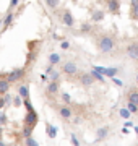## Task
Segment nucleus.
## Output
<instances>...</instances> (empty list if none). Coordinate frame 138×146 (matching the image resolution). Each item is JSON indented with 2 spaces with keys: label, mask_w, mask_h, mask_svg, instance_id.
<instances>
[{
  "label": "nucleus",
  "mask_w": 138,
  "mask_h": 146,
  "mask_svg": "<svg viewBox=\"0 0 138 146\" xmlns=\"http://www.w3.org/2000/svg\"><path fill=\"white\" fill-rule=\"evenodd\" d=\"M7 75H0V98L3 96V94L8 93V89H10V83L7 81L5 78Z\"/></svg>",
  "instance_id": "6e6552de"
},
{
  "label": "nucleus",
  "mask_w": 138,
  "mask_h": 146,
  "mask_svg": "<svg viewBox=\"0 0 138 146\" xmlns=\"http://www.w3.org/2000/svg\"><path fill=\"white\" fill-rule=\"evenodd\" d=\"M5 107V101H3V98H0V110Z\"/></svg>",
  "instance_id": "58836bf2"
},
{
  "label": "nucleus",
  "mask_w": 138,
  "mask_h": 146,
  "mask_svg": "<svg viewBox=\"0 0 138 146\" xmlns=\"http://www.w3.org/2000/svg\"><path fill=\"white\" fill-rule=\"evenodd\" d=\"M60 60H62V58H60V55H58V54H55V52L49 55V65H52V67L58 65V63H60Z\"/></svg>",
  "instance_id": "dca6fc26"
},
{
  "label": "nucleus",
  "mask_w": 138,
  "mask_h": 146,
  "mask_svg": "<svg viewBox=\"0 0 138 146\" xmlns=\"http://www.w3.org/2000/svg\"><path fill=\"white\" fill-rule=\"evenodd\" d=\"M127 109L130 114H138V106L137 104H132V102H127Z\"/></svg>",
  "instance_id": "5701e85b"
},
{
  "label": "nucleus",
  "mask_w": 138,
  "mask_h": 146,
  "mask_svg": "<svg viewBox=\"0 0 138 146\" xmlns=\"http://www.w3.org/2000/svg\"><path fill=\"white\" fill-rule=\"evenodd\" d=\"M58 115H60L64 120H70V119H72V115H73V112H72V107H68L67 104L60 106V107H58Z\"/></svg>",
  "instance_id": "39448f33"
},
{
  "label": "nucleus",
  "mask_w": 138,
  "mask_h": 146,
  "mask_svg": "<svg viewBox=\"0 0 138 146\" xmlns=\"http://www.w3.org/2000/svg\"><path fill=\"white\" fill-rule=\"evenodd\" d=\"M70 140H72V145H73V146H80V141H78V138H76V135H75V133H72V135H70Z\"/></svg>",
  "instance_id": "473e14b6"
},
{
  "label": "nucleus",
  "mask_w": 138,
  "mask_h": 146,
  "mask_svg": "<svg viewBox=\"0 0 138 146\" xmlns=\"http://www.w3.org/2000/svg\"><path fill=\"white\" fill-rule=\"evenodd\" d=\"M119 115L122 117V119H125V120H130V112H128V109L127 107H120V110H119Z\"/></svg>",
  "instance_id": "412c9836"
},
{
  "label": "nucleus",
  "mask_w": 138,
  "mask_h": 146,
  "mask_svg": "<svg viewBox=\"0 0 138 146\" xmlns=\"http://www.w3.org/2000/svg\"><path fill=\"white\" fill-rule=\"evenodd\" d=\"M93 70H96L98 73H101L102 76H104V72H106V68H104V67H99V65H94V67H93Z\"/></svg>",
  "instance_id": "f704fd0d"
},
{
  "label": "nucleus",
  "mask_w": 138,
  "mask_h": 146,
  "mask_svg": "<svg viewBox=\"0 0 138 146\" xmlns=\"http://www.w3.org/2000/svg\"><path fill=\"white\" fill-rule=\"evenodd\" d=\"M25 143H26V146H39V143H37L33 136H29V138H26L25 140Z\"/></svg>",
  "instance_id": "393cba45"
},
{
  "label": "nucleus",
  "mask_w": 138,
  "mask_h": 146,
  "mask_svg": "<svg viewBox=\"0 0 138 146\" xmlns=\"http://www.w3.org/2000/svg\"><path fill=\"white\" fill-rule=\"evenodd\" d=\"M37 120H39V117H37V112L36 110H31V112H28L26 114V117H25V125H28V127H36V123H37Z\"/></svg>",
  "instance_id": "20e7f679"
},
{
  "label": "nucleus",
  "mask_w": 138,
  "mask_h": 146,
  "mask_svg": "<svg viewBox=\"0 0 138 146\" xmlns=\"http://www.w3.org/2000/svg\"><path fill=\"white\" fill-rule=\"evenodd\" d=\"M44 2H46V5L49 8H57V5H58V0H44Z\"/></svg>",
  "instance_id": "bb28decb"
},
{
  "label": "nucleus",
  "mask_w": 138,
  "mask_h": 146,
  "mask_svg": "<svg viewBox=\"0 0 138 146\" xmlns=\"http://www.w3.org/2000/svg\"><path fill=\"white\" fill-rule=\"evenodd\" d=\"M60 47H62V49H68V47H70V42H68V41H64L62 44H60Z\"/></svg>",
  "instance_id": "e433bc0d"
},
{
  "label": "nucleus",
  "mask_w": 138,
  "mask_h": 146,
  "mask_svg": "<svg viewBox=\"0 0 138 146\" xmlns=\"http://www.w3.org/2000/svg\"><path fill=\"white\" fill-rule=\"evenodd\" d=\"M119 72H120V68H119V67H109V68H106V72H104V76L114 78V76H115Z\"/></svg>",
  "instance_id": "4468645a"
},
{
  "label": "nucleus",
  "mask_w": 138,
  "mask_h": 146,
  "mask_svg": "<svg viewBox=\"0 0 138 146\" xmlns=\"http://www.w3.org/2000/svg\"><path fill=\"white\" fill-rule=\"evenodd\" d=\"M90 75L93 76V80H94V81H101V83H104V78H106V76H102L101 73H98L96 70H91Z\"/></svg>",
  "instance_id": "aec40b11"
},
{
  "label": "nucleus",
  "mask_w": 138,
  "mask_h": 146,
  "mask_svg": "<svg viewBox=\"0 0 138 146\" xmlns=\"http://www.w3.org/2000/svg\"><path fill=\"white\" fill-rule=\"evenodd\" d=\"M123 127H125V128H132V127H135V125H133V122H132V120H127V122L123 123Z\"/></svg>",
  "instance_id": "c9c22d12"
},
{
  "label": "nucleus",
  "mask_w": 138,
  "mask_h": 146,
  "mask_svg": "<svg viewBox=\"0 0 138 146\" xmlns=\"http://www.w3.org/2000/svg\"><path fill=\"white\" fill-rule=\"evenodd\" d=\"M62 72H64L65 75H68V76H73V75L78 73V65L75 62H65L64 67H62Z\"/></svg>",
  "instance_id": "7ed1b4c3"
},
{
  "label": "nucleus",
  "mask_w": 138,
  "mask_h": 146,
  "mask_svg": "<svg viewBox=\"0 0 138 146\" xmlns=\"http://www.w3.org/2000/svg\"><path fill=\"white\" fill-rule=\"evenodd\" d=\"M5 123H7V114L0 110V127H3Z\"/></svg>",
  "instance_id": "7c9ffc66"
},
{
  "label": "nucleus",
  "mask_w": 138,
  "mask_h": 146,
  "mask_svg": "<svg viewBox=\"0 0 138 146\" xmlns=\"http://www.w3.org/2000/svg\"><path fill=\"white\" fill-rule=\"evenodd\" d=\"M23 106L26 107V110H28V112H31V110H34V107H33V104H31V101H29V98H28V99H23Z\"/></svg>",
  "instance_id": "b1692460"
},
{
  "label": "nucleus",
  "mask_w": 138,
  "mask_h": 146,
  "mask_svg": "<svg viewBox=\"0 0 138 146\" xmlns=\"http://www.w3.org/2000/svg\"><path fill=\"white\" fill-rule=\"evenodd\" d=\"M0 146H7V145H5V143H3L2 140H0Z\"/></svg>",
  "instance_id": "a19ab883"
},
{
  "label": "nucleus",
  "mask_w": 138,
  "mask_h": 146,
  "mask_svg": "<svg viewBox=\"0 0 138 146\" xmlns=\"http://www.w3.org/2000/svg\"><path fill=\"white\" fill-rule=\"evenodd\" d=\"M23 76H25V68H15L13 72H10L8 75H7L5 78L10 84H13V83H16V81L23 80Z\"/></svg>",
  "instance_id": "f03ea898"
},
{
  "label": "nucleus",
  "mask_w": 138,
  "mask_h": 146,
  "mask_svg": "<svg viewBox=\"0 0 138 146\" xmlns=\"http://www.w3.org/2000/svg\"><path fill=\"white\" fill-rule=\"evenodd\" d=\"M8 146H16V145H8Z\"/></svg>",
  "instance_id": "37998d69"
},
{
  "label": "nucleus",
  "mask_w": 138,
  "mask_h": 146,
  "mask_svg": "<svg viewBox=\"0 0 138 146\" xmlns=\"http://www.w3.org/2000/svg\"><path fill=\"white\" fill-rule=\"evenodd\" d=\"M2 98H3V101H5V106H7V107H8V106L11 104V101H13V99H11V94H8V93L3 94Z\"/></svg>",
  "instance_id": "c756f323"
},
{
  "label": "nucleus",
  "mask_w": 138,
  "mask_h": 146,
  "mask_svg": "<svg viewBox=\"0 0 138 146\" xmlns=\"http://www.w3.org/2000/svg\"><path fill=\"white\" fill-rule=\"evenodd\" d=\"M60 89V81H49L47 83V88H46V93L49 96H55Z\"/></svg>",
  "instance_id": "423d86ee"
},
{
  "label": "nucleus",
  "mask_w": 138,
  "mask_h": 146,
  "mask_svg": "<svg viewBox=\"0 0 138 146\" xmlns=\"http://www.w3.org/2000/svg\"><path fill=\"white\" fill-rule=\"evenodd\" d=\"M107 136H109V127H101V128H98V131H96V140L98 141L106 140Z\"/></svg>",
  "instance_id": "9b49d317"
},
{
  "label": "nucleus",
  "mask_w": 138,
  "mask_h": 146,
  "mask_svg": "<svg viewBox=\"0 0 138 146\" xmlns=\"http://www.w3.org/2000/svg\"><path fill=\"white\" fill-rule=\"evenodd\" d=\"M91 20L93 21H102L104 20V11L102 10H96L94 13H93V16H91Z\"/></svg>",
  "instance_id": "a211bd4d"
},
{
  "label": "nucleus",
  "mask_w": 138,
  "mask_h": 146,
  "mask_svg": "<svg viewBox=\"0 0 138 146\" xmlns=\"http://www.w3.org/2000/svg\"><path fill=\"white\" fill-rule=\"evenodd\" d=\"M62 21H64L65 26H68V28H72L75 25V18L72 16V13H70L68 10H65L64 13H62Z\"/></svg>",
  "instance_id": "9d476101"
},
{
  "label": "nucleus",
  "mask_w": 138,
  "mask_h": 146,
  "mask_svg": "<svg viewBox=\"0 0 138 146\" xmlns=\"http://www.w3.org/2000/svg\"><path fill=\"white\" fill-rule=\"evenodd\" d=\"M46 128H47L49 138H55V136H57V127H54V125H50V123H47V125H46Z\"/></svg>",
  "instance_id": "f3484780"
},
{
  "label": "nucleus",
  "mask_w": 138,
  "mask_h": 146,
  "mask_svg": "<svg viewBox=\"0 0 138 146\" xmlns=\"http://www.w3.org/2000/svg\"><path fill=\"white\" fill-rule=\"evenodd\" d=\"M130 7H138V0H130Z\"/></svg>",
  "instance_id": "ea45409f"
},
{
  "label": "nucleus",
  "mask_w": 138,
  "mask_h": 146,
  "mask_svg": "<svg viewBox=\"0 0 138 146\" xmlns=\"http://www.w3.org/2000/svg\"><path fill=\"white\" fill-rule=\"evenodd\" d=\"M128 102L138 106V89H132V91H128Z\"/></svg>",
  "instance_id": "2eb2a0df"
},
{
  "label": "nucleus",
  "mask_w": 138,
  "mask_h": 146,
  "mask_svg": "<svg viewBox=\"0 0 138 146\" xmlns=\"http://www.w3.org/2000/svg\"><path fill=\"white\" fill-rule=\"evenodd\" d=\"M127 57L130 58H138V42H132L130 46L127 47Z\"/></svg>",
  "instance_id": "1a4fd4ad"
},
{
  "label": "nucleus",
  "mask_w": 138,
  "mask_h": 146,
  "mask_svg": "<svg viewBox=\"0 0 138 146\" xmlns=\"http://www.w3.org/2000/svg\"><path fill=\"white\" fill-rule=\"evenodd\" d=\"M130 16L133 20H138V7H132V11H130Z\"/></svg>",
  "instance_id": "2f4dec72"
},
{
  "label": "nucleus",
  "mask_w": 138,
  "mask_h": 146,
  "mask_svg": "<svg viewBox=\"0 0 138 146\" xmlns=\"http://www.w3.org/2000/svg\"><path fill=\"white\" fill-rule=\"evenodd\" d=\"M49 81H60V72H57L54 68L52 72L49 73Z\"/></svg>",
  "instance_id": "6ab92c4d"
},
{
  "label": "nucleus",
  "mask_w": 138,
  "mask_h": 146,
  "mask_svg": "<svg viewBox=\"0 0 138 146\" xmlns=\"http://www.w3.org/2000/svg\"><path fill=\"white\" fill-rule=\"evenodd\" d=\"M112 81H114V84H115V86H119V88H122V86H123V81L120 78H117V76H114V78H112Z\"/></svg>",
  "instance_id": "72a5a7b5"
},
{
  "label": "nucleus",
  "mask_w": 138,
  "mask_h": 146,
  "mask_svg": "<svg viewBox=\"0 0 138 146\" xmlns=\"http://www.w3.org/2000/svg\"><path fill=\"white\" fill-rule=\"evenodd\" d=\"M119 8H120L119 0H107V10L111 11V13H117Z\"/></svg>",
  "instance_id": "ddd939ff"
},
{
  "label": "nucleus",
  "mask_w": 138,
  "mask_h": 146,
  "mask_svg": "<svg viewBox=\"0 0 138 146\" xmlns=\"http://www.w3.org/2000/svg\"><path fill=\"white\" fill-rule=\"evenodd\" d=\"M18 96L21 99H28L29 98V88H28V84H20L18 86Z\"/></svg>",
  "instance_id": "f8f14e48"
},
{
  "label": "nucleus",
  "mask_w": 138,
  "mask_h": 146,
  "mask_svg": "<svg viewBox=\"0 0 138 146\" xmlns=\"http://www.w3.org/2000/svg\"><path fill=\"white\" fill-rule=\"evenodd\" d=\"M33 130H34L33 127H28V125H25V127H23V130H21V135L25 136V138H29V136L33 135Z\"/></svg>",
  "instance_id": "4be33fe9"
},
{
  "label": "nucleus",
  "mask_w": 138,
  "mask_h": 146,
  "mask_svg": "<svg viewBox=\"0 0 138 146\" xmlns=\"http://www.w3.org/2000/svg\"><path fill=\"white\" fill-rule=\"evenodd\" d=\"M11 20H13V15L11 13H8V15L5 16V20H3V26H10V23H11Z\"/></svg>",
  "instance_id": "c85d7f7f"
},
{
  "label": "nucleus",
  "mask_w": 138,
  "mask_h": 146,
  "mask_svg": "<svg viewBox=\"0 0 138 146\" xmlns=\"http://www.w3.org/2000/svg\"><path fill=\"white\" fill-rule=\"evenodd\" d=\"M135 131H137V135H138V125H137V127H135Z\"/></svg>",
  "instance_id": "79ce46f5"
},
{
  "label": "nucleus",
  "mask_w": 138,
  "mask_h": 146,
  "mask_svg": "<svg viewBox=\"0 0 138 146\" xmlns=\"http://www.w3.org/2000/svg\"><path fill=\"white\" fill-rule=\"evenodd\" d=\"M137 81H138V75H137Z\"/></svg>",
  "instance_id": "c03bdc74"
},
{
  "label": "nucleus",
  "mask_w": 138,
  "mask_h": 146,
  "mask_svg": "<svg viewBox=\"0 0 138 146\" xmlns=\"http://www.w3.org/2000/svg\"><path fill=\"white\" fill-rule=\"evenodd\" d=\"M11 102H13V106H15V107H21V104H23V99L20 98V96H15Z\"/></svg>",
  "instance_id": "cd10ccee"
},
{
  "label": "nucleus",
  "mask_w": 138,
  "mask_h": 146,
  "mask_svg": "<svg viewBox=\"0 0 138 146\" xmlns=\"http://www.w3.org/2000/svg\"><path fill=\"white\" fill-rule=\"evenodd\" d=\"M80 83L83 84L85 88H90V86L94 84V80H93V76H91L90 73H81L80 75Z\"/></svg>",
  "instance_id": "0eeeda50"
},
{
  "label": "nucleus",
  "mask_w": 138,
  "mask_h": 146,
  "mask_svg": "<svg viewBox=\"0 0 138 146\" xmlns=\"http://www.w3.org/2000/svg\"><path fill=\"white\" fill-rule=\"evenodd\" d=\"M98 47H99V50L102 54H111L114 50V47H115V41H114L112 36H102L98 41Z\"/></svg>",
  "instance_id": "f257e3e1"
},
{
  "label": "nucleus",
  "mask_w": 138,
  "mask_h": 146,
  "mask_svg": "<svg viewBox=\"0 0 138 146\" xmlns=\"http://www.w3.org/2000/svg\"><path fill=\"white\" fill-rule=\"evenodd\" d=\"M60 98H62V101H64L67 106L72 102V98H70V94H68V93H62V94H60Z\"/></svg>",
  "instance_id": "a878e982"
},
{
  "label": "nucleus",
  "mask_w": 138,
  "mask_h": 146,
  "mask_svg": "<svg viewBox=\"0 0 138 146\" xmlns=\"http://www.w3.org/2000/svg\"><path fill=\"white\" fill-rule=\"evenodd\" d=\"M18 2H20V0H11V2H10V7H11V8H13V7H16V5H18Z\"/></svg>",
  "instance_id": "4c0bfd02"
}]
</instances>
